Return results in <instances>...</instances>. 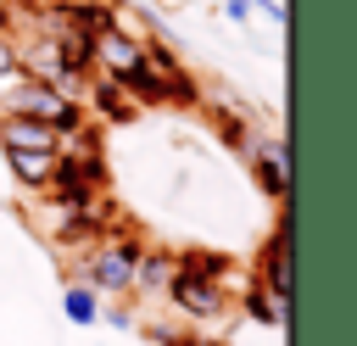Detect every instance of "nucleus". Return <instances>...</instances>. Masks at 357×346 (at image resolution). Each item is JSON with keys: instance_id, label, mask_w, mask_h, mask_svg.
Here are the masks:
<instances>
[{"instance_id": "f3484780", "label": "nucleus", "mask_w": 357, "mask_h": 346, "mask_svg": "<svg viewBox=\"0 0 357 346\" xmlns=\"http://www.w3.org/2000/svg\"><path fill=\"white\" fill-rule=\"evenodd\" d=\"M0 78H17V45L0 33Z\"/></svg>"}, {"instance_id": "7ed1b4c3", "label": "nucleus", "mask_w": 357, "mask_h": 346, "mask_svg": "<svg viewBox=\"0 0 357 346\" xmlns=\"http://www.w3.org/2000/svg\"><path fill=\"white\" fill-rule=\"evenodd\" d=\"M167 301L190 318V324H218V318H229L234 313V290L223 285V279H195V273H173V285H167Z\"/></svg>"}, {"instance_id": "a211bd4d", "label": "nucleus", "mask_w": 357, "mask_h": 346, "mask_svg": "<svg viewBox=\"0 0 357 346\" xmlns=\"http://www.w3.org/2000/svg\"><path fill=\"white\" fill-rule=\"evenodd\" d=\"M223 11H229L234 22H251V0H223Z\"/></svg>"}, {"instance_id": "f03ea898", "label": "nucleus", "mask_w": 357, "mask_h": 346, "mask_svg": "<svg viewBox=\"0 0 357 346\" xmlns=\"http://www.w3.org/2000/svg\"><path fill=\"white\" fill-rule=\"evenodd\" d=\"M0 112L33 117V123H45V128H56V134L84 123V106L67 100L56 84H39V78H11V89H0Z\"/></svg>"}, {"instance_id": "0eeeda50", "label": "nucleus", "mask_w": 357, "mask_h": 346, "mask_svg": "<svg viewBox=\"0 0 357 346\" xmlns=\"http://www.w3.org/2000/svg\"><path fill=\"white\" fill-rule=\"evenodd\" d=\"M201 106H206V117H212V128H218V140L229 145V151H251V140H257V123L240 112V100H218V95H201Z\"/></svg>"}, {"instance_id": "2eb2a0df", "label": "nucleus", "mask_w": 357, "mask_h": 346, "mask_svg": "<svg viewBox=\"0 0 357 346\" xmlns=\"http://www.w3.org/2000/svg\"><path fill=\"white\" fill-rule=\"evenodd\" d=\"M145 335H151L156 346H229V340H201V335H190V329H173V324H145Z\"/></svg>"}, {"instance_id": "f8f14e48", "label": "nucleus", "mask_w": 357, "mask_h": 346, "mask_svg": "<svg viewBox=\"0 0 357 346\" xmlns=\"http://www.w3.org/2000/svg\"><path fill=\"white\" fill-rule=\"evenodd\" d=\"M6 167L22 190H45V179L56 167V151H6Z\"/></svg>"}, {"instance_id": "1a4fd4ad", "label": "nucleus", "mask_w": 357, "mask_h": 346, "mask_svg": "<svg viewBox=\"0 0 357 346\" xmlns=\"http://www.w3.org/2000/svg\"><path fill=\"white\" fill-rule=\"evenodd\" d=\"M173 273H178V251L145 246V251H139V268H134V296H167Z\"/></svg>"}, {"instance_id": "423d86ee", "label": "nucleus", "mask_w": 357, "mask_h": 346, "mask_svg": "<svg viewBox=\"0 0 357 346\" xmlns=\"http://www.w3.org/2000/svg\"><path fill=\"white\" fill-rule=\"evenodd\" d=\"M251 279L290 301V212H284V206H279V218H273V229H268V240H262V251H257Z\"/></svg>"}, {"instance_id": "4468645a", "label": "nucleus", "mask_w": 357, "mask_h": 346, "mask_svg": "<svg viewBox=\"0 0 357 346\" xmlns=\"http://www.w3.org/2000/svg\"><path fill=\"white\" fill-rule=\"evenodd\" d=\"M61 313L73 318V324H100V296L89 290V285H78V279H67V290H61Z\"/></svg>"}, {"instance_id": "f257e3e1", "label": "nucleus", "mask_w": 357, "mask_h": 346, "mask_svg": "<svg viewBox=\"0 0 357 346\" xmlns=\"http://www.w3.org/2000/svg\"><path fill=\"white\" fill-rule=\"evenodd\" d=\"M139 251L145 240L134 229L123 234H106V240H89L84 251H73V279L89 285L95 296H134V268H139Z\"/></svg>"}, {"instance_id": "6e6552de", "label": "nucleus", "mask_w": 357, "mask_h": 346, "mask_svg": "<svg viewBox=\"0 0 357 346\" xmlns=\"http://www.w3.org/2000/svg\"><path fill=\"white\" fill-rule=\"evenodd\" d=\"M89 106L106 117V123H134L139 117V106H134V95L123 89V78H106V73H89Z\"/></svg>"}, {"instance_id": "39448f33", "label": "nucleus", "mask_w": 357, "mask_h": 346, "mask_svg": "<svg viewBox=\"0 0 357 346\" xmlns=\"http://www.w3.org/2000/svg\"><path fill=\"white\" fill-rule=\"evenodd\" d=\"M139 61H145V39H139V33H123V28L106 17V28L89 39V73H106V78H128Z\"/></svg>"}, {"instance_id": "9d476101", "label": "nucleus", "mask_w": 357, "mask_h": 346, "mask_svg": "<svg viewBox=\"0 0 357 346\" xmlns=\"http://www.w3.org/2000/svg\"><path fill=\"white\" fill-rule=\"evenodd\" d=\"M0 151H56V128L0 112Z\"/></svg>"}, {"instance_id": "9b49d317", "label": "nucleus", "mask_w": 357, "mask_h": 346, "mask_svg": "<svg viewBox=\"0 0 357 346\" xmlns=\"http://www.w3.org/2000/svg\"><path fill=\"white\" fill-rule=\"evenodd\" d=\"M240 307H245V318H257V324H268V329H284V313H290V301L273 296V290L257 285V279L240 290Z\"/></svg>"}, {"instance_id": "ddd939ff", "label": "nucleus", "mask_w": 357, "mask_h": 346, "mask_svg": "<svg viewBox=\"0 0 357 346\" xmlns=\"http://www.w3.org/2000/svg\"><path fill=\"white\" fill-rule=\"evenodd\" d=\"M178 268L195 273V279H223V285H229L234 257H229V251H212V246H184V251H178Z\"/></svg>"}, {"instance_id": "dca6fc26", "label": "nucleus", "mask_w": 357, "mask_h": 346, "mask_svg": "<svg viewBox=\"0 0 357 346\" xmlns=\"http://www.w3.org/2000/svg\"><path fill=\"white\" fill-rule=\"evenodd\" d=\"M100 318H106L112 329H134V313H128L123 301H117V307H100Z\"/></svg>"}, {"instance_id": "6ab92c4d", "label": "nucleus", "mask_w": 357, "mask_h": 346, "mask_svg": "<svg viewBox=\"0 0 357 346\" xmlns=\"http://www.w3.org/2000/svg\"><path fill=\"white\" fill-rule=\"evenodd\" d=\"M0 6H6V0H0Z\"/></svg>"}, {"instance_id": "20e7f679", "label": "nucleus", "mask_w": 357, "mask_h": 346, "mask_svg": "<svg viewBox=\"0 0 357 346\" xmlns=\"http://www.w3.org/2000/svg\"><path fill=\"white\" fill-rule=\"evenodd\" d=\"M245 162H251L257 190H262L273 206H284V201H290V140H284V134H257L251 151H245Z\"/></svg>"}]
</instances>
